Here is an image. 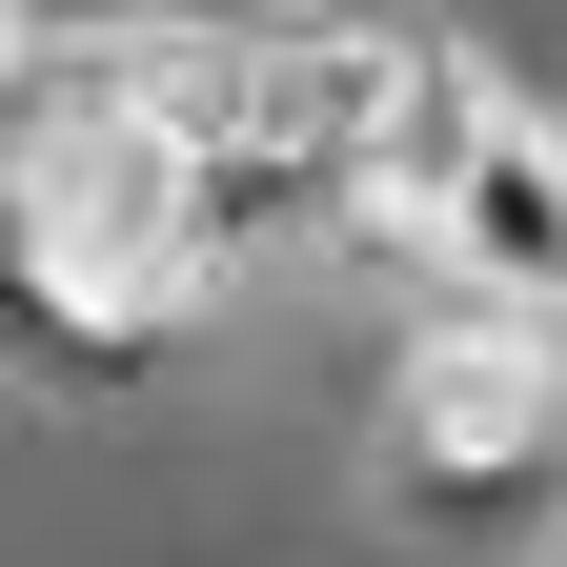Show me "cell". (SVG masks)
<instances>
[{"mask_svg":"<svg viewBox=\"0 0 567 567\" xmlns=\"http://www.w3.org/2000/svg\"><path fill=\"white\" fill-rule=\"evenodd\" d=\"M425 284L486 305V324H547V344H567V142H547L527 102L466 142L446 203H425Z\"/></svg>","mask_w":567,"mask_h":567,"instance_id":"2","label":"cell"},{"mask_svg":"<svg viewBox=\"0 0 567 567\" xmlns=\"http://www.w3.org/2000/svg\"><path fill=\"white\" fill-rule=\"evenodd\" d=\"M0 21H21V0H0Z\"/></svg>","mask_w":567,"mask_h":567,"instance_id":"5","label":"cell"},{"mask_svg":"<svg viewBox=\"0 0 567 567\" xmlns=\"http://www.w3.org/2000/svg\"><path fill=\"white\" fill-rule=\"evenodd\" d=\"M547 142H567V102H547Z\"/></svg>","mask_w":567,"mask_h":567,"instance_id":"4","label":"cell"},{"mask_svg":"<svg viewBox=\"0 0 567 567\" xmlns=\"http://www.w3.org/2000/svg\"><path fill=\"white\" fill-rule=\"evenodd\" d=\"M547 466H567V344L425 284V324L385 344V486L405 507H507Z\"/></svg>","mask_w":567,"mask_h":567,"instance_id":"1","label":"cell"},{"mask_svg":"<svg viewBox=\"0 0 567 567\" xmlns=\"http://www.w3.org/2000/svg\"><path fill=\"white\" fill-rule=\"evenodd\" d=\"M547 567H567V527H547Z\"/></svg>","mask_w":567,"mask_h":567,"instance_id":"3","label":"cell"}]
</instances>
